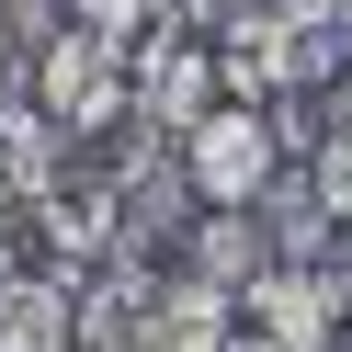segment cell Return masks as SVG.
I'll return each mask as SVG.
<instances>
[{
    "mask_svg": "<svg viewBox=\"0 0 352 352\" xmlns=\"http://www.w3.org/2000/svg\"><path fill=\"white\" fill-rule=\"evenodd\" d=\"M284 160H296V148H284L273 102H216V114L182 137V170H193L205 205H261V182H273Z\"/></svg>",
    "mask_w": 352,
    "mask_h": 352,
    "instance_id": "6da1fadb",
    "label": "cell"
},
{
    "mask_svg": "<svg viewBox=\"0 0 352 352\" xmlns=\"http://www.w3.org/2000/svg\"><path fill=\"white\" fill-rule=\"evenodd\" d=\"M114 239H125V205H114V182H91V170H57V182L23 205V261H46V273H102Z\"/></svg>",
    "mask_w": 352,
    "mask_h": 352,
    "instance_id": "7a4b0ae2",
    "label": "cell"
},
{
    "mask_svg": "<svg viewBox=\"0 0 352 352\" xmlns=\"http://www.w3.org/2000/svg\"><path fill=\"white\" fill-rule=\"evenodd\" d=\"M228 102V69H216V34H148L137 46V125L182 148L193 125Z\"/></svg>",
    "mask_w": 352,
    "mask_h": 352,
    "instance_id": "3957f363",
    "label": "cell"
},
{
    "mask_svg": "<svg viewBox=\"0 0 352 352\" xmlns=\"http://www.w3.org/2000/svg\"><path fill=\"white\" fill-rule=\"evenodd\" d=\"M239 318L261 329L273 352H341V296H329V261H261L239 284Z\"/></svg>",
    "mask_w": 352,
    "mask_h": 352,
    "instance_id": "277c9868",
    "label": "cell"
},
{
    "mask_svg": "<svg viewBox=\"0 0 352 352\" xmlns=\"http://www.w3.org/2000/svg\"><path fill=\"white\" fill-rule=\"evenodd\" d=\"M0 352H80V273L12 261L0 273Z\"/></svg>",
    "mask_w": 352,
    "mask_h": 352,
    "instance_id": "5b68a950",
    "label": "cell"
},
{
    "mask_svg": "<svg viewBox=\"0 0 352 352\" xmlns=\"http://www.w3.org/2000/svg\"><path fill=\"white\" fill-rule=\"evenodd\" d=\"M228 341H239V296L205 284L193 261H170L148 284V352H228Z\"/></svg>",
    "mask_w": 352,
    "mask_h": 352,
    "instance_id": "8992f818",
    "label": "cell"
},
{
    "mask_svg": "<svg viewBox=\"0 0 352 352\" xmlns=\"http://www.w3.org/2000/svg\"><path fill=\"white\" fill-rule=\"evenodd\" d=\"M69 170V125L46 114V102H23V91H0V205L23 216L34 193Z\"/></svg>",
    "mask_w": 352,
    "mask_h": 352,
    "instance_id": "52a82bcc",
    "label": "cell"
},
{
    "mask_svg": "<svg viewBox=\"0 0 352 352\" xmlns=\"http://www.w3.org/2000/svg\"><path fill=\"white\" fill-rule=\"evenodd\" d=\"M182 261H193L205 284H228V296H239V284L273 261V228H261V205H193V228H182Z\"/></svg>",
    "mask_w": 352,
    "mask_h": 352,
    "instance_id": "ba28073f",
    "label": "cell"
},
{
    "mask_svg": "<svg viewBox=\"0 0 352 352\" xmlns=\"http://www.w3.org/2000/svg\"><path fill=\"white\" fill-rule=\"evenodd\" d=\"M46 23H57V0H0V91H23L34 46H46Z\"/></svg>",
    "mask_w": 352,
    "mask_h": 352,
    "instance_id": "9c48e42d",
    "label": "cell"
},
{
    "mask_svg": "<svg viewBox=\"0 0 352 352\" xmlns=\"http://www.w3.org/2000/svg\"><path fill=\"white\" fill-rule=\"evenodd\" d=\"M307 170H318V205H329V216H352V137L307 148Z\"/></svg>",
    "mask_w": 352,
    "mask_h": 352,
    "instance_id": "30bf717a",
    "label": "cell"
},
{
    "mask_svg": "<svg viewBox=\"0 0 352 352\" xmlns=\"http://www.w3.org/2000/svg\"><path fill=\"white\" fill-rule=\"evenodd\" d=\"M329 296H341V329H352V239H341V261H329Z\"/></svg>",
    "mask_w": 352,
    "mask_h": 352,
    "instance_id": "8fae6325",
    "label": "cell"
},
{
    "mask_svg": "<svg viewBox=\"0 0 352 352\" xmlns=\"http://www.w3.org/2000/svg\"><path fill=\"white\" fill-rule=\"evenodd\" d=\"M12 261H23V216L0 205V273H12Z\"/></svg>",
    "mask_w": 352,
    "mask_h": 352,
    "instance_id": "7c38bea8",
    "label": "cell"
},
{
    "mask_svg": "<svg viewBox=\"0 0 352 352\" xmlns=\"http://www.w3.org/2000/svg\"><path fill=\"white\" fill-rule=\"evenodd\" d=\"M228 352H273V341H261V329H250V318H239V341H228Z\"/></svg>",
    "mask_w": 352,
    "mask_h": 352,
    "instance_id": "4fadbf2b",
    "label": "cell"
}]
</instances>
